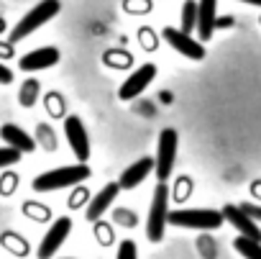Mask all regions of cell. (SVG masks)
<instances>
[{"label": "cell", "mask_w": 261, "mask_h": 259, "mask_svg": "<svg viewBox=\"0 0 261 259\" xmlns=\"http://www.w3.org/2000/svg\"><path fill=\"white\" fill-rule=\"evenodd\" d=\"M3 29H6V21H3V18H0V31H3Z\"/></svg>", "instance_id": "484cf974"}, {"label": "cell", "mask_w": 261, "mask_h": 259, "mask_svg": "<svg viewBox=\"0 0 261 259\" xmlns=\"http://www.w3.org/2000/svg\"><path fill=\"white\" fill-rule=\"evenodd\" d=\"M241 3H248V6H261V0H241Z\"/></svg>", "instance_id": "d4e9b609"}, {"label": "cell", "mask_w": 261, "mask_h": 259, "mask_svg": "<svg viewBox=\"0 0 261 259\" xmlns=\"http://www.w3.org/2000/svg\"><path fill=\"white\" fill-rule=\"evenodd\" d=\"M39 92H41L39 80H26V82H23V87H21V92H18V103H21L23 108H31V105H36Z\"/></svg>", "instance_id": "e0dca14e"}, {"label": "cell", "mask_w": 261, "mask_h": 259, "mask_svg": "<svg viewBox=\"0 0 261 259\" xmlns=\"http://www.w3.org/2000/svg\"><path fill=\"white\" fill-rule=\"evenodd\" d=\"M59 11H62V3H59V0H41L39 6H34V8H31V11H29L16 26H13L8 41H11V44L23 41V39L31 36L36 29H41L44 23H49L54 16H59Z\"/></svg>", "instance_id": "3957f363"}, {"label": "cell", "mask_w": 261, "mask_h": 259, "mask_svg": "<svg viewBox=\"0 0 261 259\" xmlns=\"http://www.w3.org/2000/svg\"><path fill=\"white\" fill-rule=\"evenodd\" d=\"M11 82H13V72L0 62V85H11Z\"/></svg>", "instance_id": "603a6c76"}, {"label": "cell", "mask_w": 261, "mask_h": 259, "mask_svg": "<svg viewBox=\"0 0 261 259\" xmlns=\"http://www.w3.org/2000/svg\"><path fill=\"white\" fill-rule=\"evenodd\" d=\"M177 147H179V136L174 128H164L156 142V157H154V172L159 177V182L169 180L172 170H174V159H177Z\"/></svg>", "instance_id": "5b68a950"}, {"label": "cell", "mask_w": 261, "mask_h": 259, "mask_svg": "<svg viewBox=\"0 0 261 259\" xmlns=\"http://www.w3.org/2000/svg\"><path fill=\"white\" fill-rule=\"evenodd\" d=\"M64 134H67V142H69L74 157L80 159V164H87V159H90V139H87V128H85L80 115H67L64 118Z\"/></svg>", "instance_id": "52a82bcc"}, {"label": "cell", "mask_w": 261, "mask_h": 259, "mask_svg": "<svg viewBox=\"0 0 261 259\" xmlns=\"http://www.w3.org/2000/svg\"><path fill=\"white\" fill-rule=\"evenodd\" d=\"M16 162H21V152H16V149H11V147L0 149V170L11 167V164H16Z\"/></svg>", "instance_id": "ffe728a7"}, {"label": "cell", "mask_w": 261, "mask_h": 259, "mask_svg": "<svg viewBox=\"0 0 261 259\" xmlns=\"http://www.w3.org/2000/svg\"><path fill=\"white\" fill-rule=\"evenodd\" d=\"M69 231H72V218L59 216V218L51 223V228L44 233V239L39 241V251H36L39 259H51V256L59 251V246L67 241Z\"/></svg>", "instance_id": "8992f818"}, {"label": "cell", "mask_w": 261, "mask_h": 259, "mask_svg": "<svg viewBox=\"0 0 261 259\" xmlns=\"http://www.w3.org/2000/svg\"><path fill=\"white\" fill-rule=\"evenodd\" d=\"M233 249L243 256V259H261V244L246 239V236H236L233 239Z\"/></svg>", "instance_id": "2e32d148"}, {"label": "cell", "mask_w": 261, "mask_h": 259, "mask_svg": "<svg viewBox=\"0 0 261 259\" xmlns=\"http://www.w3.org/2000/svg\"><path fill=\"white\" fill-rule=\"evenodd\" d=\"M85 203V190H77L72 198H69V208H80Z\"/></svg>", "instance_id": "cb8c5ba5"}, {"label": "cell", "mask_w": 261, "mask_h": 259, "mask_svg": "<svg viewBox=\"0 0 261 259\" xmlns=\"http://www.w3.org/2000/svg\"><path fill=\"white\" fill-rule=\"evenodd\" d=\"M167 216H169V187L167 182H159L151 198L149 208V221H146V236L151 244H159L167 231Z\"/></svg>", "instance_id": "277c9868"}, {"label": "cell", "mask_w": 261, "mask_h": 259, "mask_svg": "<svg viewBox=\"0 0 261 259\" xmlns=\"http://www.w3.org/2000/svg\"><path fill=\"white\" fill-rule=\"evenodd\" d=\"M197 26V3L195 0H187V3L182 6V34H192V29Z\"/></svg>", "instance_id": "ac0fdd59"}, {"label": "cell", "mask_w": 261, "mask_h": 259, "mask_svg": "<svg viewBox=\"0 0 261 259\" xmlns=\"http://www.w3.org/2000/svg\"><path fill=\"white\" fill-rule=\"evenodd\" d=\"M167 223L179 228H195V231H215L225 221L223 213L215 208H179V210H169Z\"/></svg>", "instance_id": "6da1fadb"}, {"label": "cell", "mask_w": 261, "mask_h": 259, "mask_svg": "<svg viewBox=\"0 0 261 259\" xmlns=\"http://www.w3.org/2000/svg\"><path fill=\"white\" fill-rule=\"evenodd\" d=\"M0 139L6 142V147H11V149H16V152H21V154L36 149V142L23 131L21 126H16V123H6L3 128H0Z\"/></svg>", "instance_id": "9a60e30c"}, {"label": "cell", "mask_w": 261, "mask_h": 259, "mask_svg": "<svg viewBox=\"0 0 261 259\" xmlns=\"http://www.w3.org/2000/svg\"><path fill=\"white\" fill-rule=\"evenodd\" d=\"M115 259H139V251H136V244H134V239H123V241H120Z\"/></svg>", "instance_id": "d6986e66"}, {"label": "cell", "mask_w": 261, "mask_h": 259, "mask_svg": "<svg viewBox=\"0 0 261 259\" xmlns=\"http://www.w3.org/2000/svg\"><path fill=\"white\" fill-rule=\"evenodd\" d=\"M162 36H164V41H167V44H169L174 52H179L182 57H187V59H195V62L205 59V46H202L200 41H195L192 36L182 34L179 29H172V26H167V29L162 31Z\"/></svg>", "instance_id": "9c48e42d"}, {"label": "cell", "mask_w": 261, "mask_h": 259, "mask_svg": "<svg viewBox=\"0 0 261 259\" xmlns=\"http://www.w3.org/2000/svg\"><path fill=\"white\" fill-rule=\"evenodd\" d=\"M154 77H156V64H151V62L141 64L139 69H134V72L125 77V82H123L120 90H118V98H120V100H134V98H139V95L151 85Z\"/></svg>", "instance_id": "ba28073f"}, {"label": "cell", "mask_w": 261, "mask_h": 259, "mask_svg": "<svg viewBox=\"0 0 261 259\" xmlns=\"http://www.w3.org/2000/svg\"><path fill=\"white\" fill-rule=\"evenodd\" d=\"M118 193H120L118 182H108V185H105V187H102V190L87 203V213H85L87 221H90V223H97V221L102 218V213L110 208V203L118 198Z\"/></svg>", "instance_id": "5bb4252c"}, {"label": "cell", "mask_w": 261, "mask_h": 259, "mask_svg": "<svg viewBox=\"0 0 261 259\" xmlns=\"http://www.w3.org/2000/svg\"><path fill=\"white\" fill-rule=\"evenodd\" d=\"M151 170H154V157H141V159H136L134 164H130L128 170H123L115 182H118L120 190H134L136 185H141L151 175Z\"/></svg>", "instance_id": "7c38bea8"}, {"label": "cell", "mask_w": 261, "mask_h": 259, "mask_svg": "<svg viewBox=\"0 0 261 259\" xmlns=\"http://www.w3.org/2000/svg\"><path fill=\"white\" fill-rule=\"evenodd\" d=\"M113 221L115 223H120V226H136V216L134 213H130V210H125V208H118L115 213H113Z\"/></svg>", "instance_id": "44dd1931"}, {"label": "cell", "mask_w": 261, "mask_h": 259, "mask_svg": "<svg viewBox=\"0 0 261 259\" xmlns=\"http://www.w3.org/2000/svg\"><path fill=\"white\" fill-rule=\"evenodd\" d=\"M59 57L62 54H59L57 46H41V49H34V52L23 54L18 67L23 72H39V69H49V67L59 64Z\"/></svg>", "instance_id": "8fae6325"}, {"label": "cell", "mask_w": 261, "mask_h": 259, "mask_svg": "<svg viewBox=\"0 0 261 259\" xmlns=\"http://www.w3.org/2000/svg\"><path fill=\"white\" fill-rule=\"evenodd\" d=\"M215 8H218V0H200V3H197V26L195 29L200 34V44L213 39V31L218 26Z\"/></svg>", "instance_id": "4fadbf2b"}, {"label": "cell", "mask_w": 261, "mask_h": 259, "mask_svg": "<svg viewBox=\"0 0 261 259\" xmlns=\"http://www.w3.org/2000/svg\"><path fill=\"white\" fill-rule=\"evenodd\" d=\"M220 213H223V221H228V223L238 231V236H246V239H251V241L261 244V228H258V223H253V221L241 210V205L228 203Z\"/></svg>", "instance_id": "30bf717a"}, {"label": "cell", "mask_w": 261, "mask_h": 259, "mask_svg": "<svg viewBox=\"0 0 261 259\" xmlns=\"http://www.w3.org/2000/svg\"><path fill=\"white\" fill-rule=\"evenodd\" d=\"M241 210H243L253 223H258V221H261V205H256V203H243V205H241Z\"/></svg>", "instance_id": "7402d4cb"}, {"label": "cell", "mask_w": 261, "mask_h": 259, "mask_svg": "<svg viewBox=\"0 0 261 259\" xmlns=\"http://www.w3.org/2000/svg\"><path fill=\"white\" fill-rule=\"evenodd\" d=\"M90 177V167L87 164H67V167H59V170H51V172H44L34 180V190L36 193H51V190H64V187H72V185H80Z\"/></svg>", "instance_id": "7a4b0ae2"}]
</instances>
